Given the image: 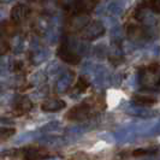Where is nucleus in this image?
Instances as JSON below:
<instances>
[{"label": "nucleus", "instance_id": "nucleus-1", "mask_svg": "<svg viewBox=\"0 0 160 160\" xmlns=\"http://www.w3.org/2000/svg\"><path fill=\"white\" fill-rule=\"evenodd\" d=\"M138 82L144 89H157L160 87V68L151 65L142 69L138 75Z\"/></svg>", "mask_w": 160, "mask_h": 160}, {"label": "nucleus", "instance_id": "nucleus-2", "mask_svg": "<svg viewBox=\"0 0 160 160\" xmlns=\"http://www.w3.org/2000/svg\"><path fill=\"white\" fill-rule=\"evenodd\" d=\"M105 34V27L100 22H93L88 23L83 29H82V39L87 41H93L99 39Z\"/></svg>", "mask_w": 160, "mask_h": 160}, {"label": "nucleus", "instance_id": "nucleus-3", "mask_svg": "<svg viewBox=\"0 0 160 160\" xmlns=\"http://www.w3.org/2000/svg\"><path fill=\"white\" fill-rule=\"evenodd\" d=\"M90 114V107L87 104H80L72 107L69 112L66 113V118L70 120H86Z\"/></svg>", "mask_w": 160, "mask_h": 160}, {"label": "nucleus", "instance_id": "nucleus-4", "mask_svg": "<svg viewBox=\"0 0 160 160\" xmlns=\"http://www.w3.org/2000/svg\"><path fill=\"white\" fill-rule=\"evenodd\" d=\"M58 56L62 60H64L69 64H77L80 63L81 60V56L76 53L75 49H72L70 46H68L66 43L62 45L59 51H58Z\"/></svg>", "mask_w": 160, "mask_h": 160}, {"label": "nucleus", "instance_id": "nucleus-5", "mask_svg": "<svg viewBox=\"0 0 160 160\" xmlns=\"http://www.w3.org/2000/svg\"><path fill=\"white\" fill-rule=\"evenodd\" d=\"M127 35L130 40L132 41H143L151 38V32L147 28L137 27V25H129L127 29Z\"/></svg>", "mask_w": 160, "mask_h": 160}, {"label": "nucleus", "instance_id": "nucleus-6", "mask_svg": "<svg viewBox=\"0 0 160 160\" xmlns=\"http://www.w3.org/2000/svg\"><path fill=\"white\" fill-rule=\"evenodd\" d=\"M135 18L147 27H151L155 23V17L153 15V10L147 6L137 8L136 12H135Z\"/></svg>", "mask_w": 160, "mask_h": 160}, {"label": "nucleus", "instance_id": "nucleus-7", "mask_svg": "<svg viewBox=\"0 0 160 160\" xmlns=\"http://www.w3.org/2000/svg\"><path fill=\"white\" fill-rule=\"evenodd\" d=\"M88 23H89L88 15H86L83 12V13H76L72 18H70L68 25H69V29L71 32H78V30H82Z\"/></svg>", "mask_w": 160, "mask_h": 160}, {"label": "nucleus", "instance_id": "nucleus-8", "mask_svg": "<svg viewBox=\"0 0 160 160\" xmlns=\"http://www.w3.org/2000/svg\"><path fill=\"white\" fill-rule=\"evenodd\" d=\"M29 12H30V8H28L27 5L18 4L11 11V19L15 23H21V22H23L24 19L27 18V16L29 15Z\"/></svg>", "mask_w": 160, "mask_h": 160}, {"label": "nucleus", "instance_id": "nucleus-9", "mask_svg": "<svg viewBox=\"0 0 160 160\" xmlns=\"http://www.w3.org/2000/svg\"><path fill=\"white\" fill-rule=\"evenodd\" d=\"M72 81H73V73L71 71H66L60 76V78L57 81L56 89L58 93H65L70 88Z\"/></svg>", "mask_w": 160, "mask_h": 160}, {"label": "nucleus", "instance_id": "nucleus-10", "mask_svg": "<svg viewBox=\"0 0 160 160\" xmlns=\"http://www.w3.org/2000/svg\"><path fill=\"white\" fill-rule=\"evenodd\" d=\"M32 101L25 96H18L13 104V110L16 111L17 114H24V113L29 112L32 110Z\"/></svg>", "mask_w": 160, "mask_h": 160}, {"label": "nucleus", "instance_id": "nucleus-11", "mask_svg": "<svg viewBox=\"0 0 160 160\" xmlns=\"http://www.w3.org/2000/svg\"><path fill=\"white\" fill-rule=\"evenodd\" d=\"M65 106H66L65 102L60 99H49L42 104L41 108L46 112H57V111L63 110Z\"/></svg>", "mask_w": 160, "mask_h": 160}, {"label": "nucleus", "instance_id": "nucleus-12", "mask_svg": "<svg viewBox=\"0 0 160 160\" xmlns=\"http://www.w3.org/2000/svg\"><path fill=\"white\" fill-rule=\"evenodd\" d=\"M127 112L131 116H135V117H140V118H149L154 116V112L149 111V110H146L144 106H140V105H134V106H129L127 108Z\"/></svg>", "mask_w": 160, "mask_h": 160}, {"label": "nucleus", "instance_id": "nucleus-13", "mask_svg": "<svg viewBox=\"0 0 160 160\" xmlns=\"http://www.w3.org/2000/svg\"><path fill=\"white\" fill-rule=\"evenodd\" d=\"M48 153L42 149V148H36V147H30L27 149L24 154V160H41L47 158Z\"/></svg>", "mask_w": 160, "mask_h": 160}, {"label": "nucleus", "instance_id": "nucleus-14", "mask_svg": "<svg viewBox=\"0 0 160 160\" xmlns=\"http://www.w3.org/2000/svg\"><path fill=\"white\" fill-rule=\"evenodd\" d=\"M46 58H47V52L39 48V49H35L32 53L30 60H32V63L34 65H39L41 63H43L46 60Z\"/></svg>", "mask_w": 160, "mask_h": 160}, {"label": "nucleus", "instance_id": "nucleus-15", "mask_svg": "<svg viewBox=\"0 0 160 160\" xmlns=\"http://www.w3.org/2000/svg\"><path fill=\"white\" fill-rule=\"evenodd\" d=\"M134 102L136 105H140V106H151L155 102V100L153 98H149V96H142V95H135L134 96Z\"/></svg>", "mask_w": 160, "mask_h": 160}, {"label": "nucleus", "instance_id": "nucleus-16", "mask_svg": "<svg viewBox=\"0 0 160 160\" xmlns=\"http://www.w3.org/2000/svg\"><path fill=\"white\" fill-rule=\"evenodd\" d=\"M87 88H88V82H87V80H84L83 77H80V80H78L77 84H76L75 92H77V93H83Z\"/></svg>", "mask_w": 160, "mask_h": 160}, {"label": "nucleus", "instance_id": "nucleus-17", "mask_svg": "<svg viewBox=\"0 0 160 160\" xmlns=\"http://www.w3.org/2000/svg\"><path fill=\"white\" fill-rule=\"evenodd\" d=\"M24 47V41L22 38H17L13 40V51L15 53H21L23 51Z\"/></svg>", "mask_w": 160, "mask_h": 160}, {"label": "nucleus", "instance_id": "nucleus-18", "mask_svg": "<svg viewBox=\"0 0 160 160\" xmlns=\"http://www.w3.org/2000/svg\"><path fill=\"white\" fill-rule=\"evenodd\" d=\"M15 134V130L11 128H0V140L8 138Z\"/></svg>", "mask_w": 160, "mask_h": 160}, {"label": "nucleus", "instance_id": "nucleus-19", "mask_svg": "<svg viewBox=\"0 0 160 160\" xmlns=\"http://www.w3.org/2000/svg\"><path fill=\"white\" fill-rule=\"evenodd\" d=\"M108 11L112 13V15H119L122 12V6H120L119 2H112L110 6H108Z\"/></svg>", "mask_w": 160, "mask_h": 160}, {"label": "nucleus", "instance_id": "nucleus-20", "mask_svg": "<svg viewBox=\"0 0 160 160\" xmlns=\"http://www.w3.org/2000/svg\"><path fill=\"white\" fill-rule=\"evenodd\" d=\"M8 43L2 36H0V56H4L8 51Z\"/></svg>", "mask_w": 160, "mask_h": 160}, {"label": "nucleus", "instance_id": "nucleus-21", "mask_svg": "<svg viewBox=\"0 0 160 160\" xmlns=\"http://www.w3.org/2000/svg\"><path fill=\"white\" fill-rule=\"evenodd\" d=\"M60 141L59 137H54V136H48V137H42V140H40V142L45 144H54L58 143Z\"/></svg>", "mask_w": 160, "mask_h": 160}, {"label": "nucleus", "instance_id": "nucleus-22", "mask_svg": "<svg viewBox=\"0 0 160 160\" xmlns=\"http://www.w3.org/2000/svg\"><path fill=\"white\" fill-rule=\"evenodd\" d=\"M155 153L157 149H137L134 152V155H152Z\"/></svg>", "mask_w": 160, "mask_h": 160}, {"label": "nucleus", "instance_id": "nucleus-23", "mask_svg": "<svg viewBox=\"0 0 160 160\" xmlns=\"http://www.w3.org/2000/svg\"><path fill=\"white\" fill-rule=\"evenodd\" d=\"M149 8L153 10V12L160 13V0H151L149 1Z\"/></svg>", "mask_w": 160, "mask_h": 160}, {"label": "nucleus", "instance_id": "nucleus-24", "mask_svg": "<svg viewBox=\"0 0 160 160\" xmlns=\"http://www.w3.org/2000/svg\"><path fill=\"white\" fill-rule=\"evenodd\" d=\"M152 134H160V120H159V123L152 129Z\"/></svg>", "mask_w": 160, "mask_h": 160}, {"label": "nucleus", "instance_id": "nucleus-25", "mask_svg": "<svg viewBox=\"0 0 160 160\" xmlns=\"http://www.w3.org/2000/svg\"><path fill=\"white\" fill-rule=\"evenodd\" d=\"M11 1H13V0H0V2H2V4H8V2H11Z\"/></svg>", "mask_w": 160, "mask_h": 160}, {"label": "nucleus", "instance_id": "nucleus-26", "mask_svg": "<svg viewBox=\"0 0 160 160\" xmlns=\"http://www.w3.org/2000/svg\"><path fill=\"white\" fill-rule=\"evenodd\" d=\"M27 1H30V2H34V1H38V0H27Z\"/></svg>", "mask_w": 160, "mask_h": 160}]
</instances>
